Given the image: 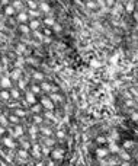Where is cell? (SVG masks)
Instances as JSON below:
<instances>
[{"label": "cell", "instance_id": "obj_1", "mask_svg": "<svg viewBox=\"0 0 138 166\" xmlns=\"http://www.w3.org/2000/svg\"><path fill=\"white\" fill-rule=\"evenodd\" d=\"M39 104H41V107L44 108V109H47V111H52L54 109V102L50 99V96H47V95H41V98H39Z\"/></svg>", "mask_w": 138, "mask_h": 166}, {"label": "cell", "instance_id": "obj_2", "mask_svg": "<svg viewBox=\"0 0 138 166\" xmlns=\"http://www.w3.org/2000/svg\"><path fill=\"white\" fill-rule=\"evenodd\" d=\"M0 140H2V143H3V146H5V147H8V149H10V150L16 149V146H18V143L15 141V138H13V137H10V136H3Z\"/></svg>", "mask_w": 138, "mask_h": 166}, {"label": "cell", "instance_id": "obj_3", "mask_svg": "<svg viewBox=\"0 0 138 166\" xmlns=\"http://www.w3.org/2000/svg\"><path fill=\"white\" fill-rule=\"evenodd\" d=\"M13 88V82L9 76H2L0 77V89H12Z\"/></svg>", "mask_w": 138, "mask_h": 166}, {"label": "cell", "instance_id": "obj_4", "mask_svg": "<svg viewBox=\"0 0 138 166\" xmlns=\"http://www.w3.org/2000/svg\"><path fill=\"white\" fill-rule=\"evenodd\" d=\"M29 153L32 154L34 159L41 160V157H42V153H41V144H38V143H32V147H31Z\"/></svg>", "mask_w": 138, "mask_h": 166}, {"label": "cell", "instance_id": "obj_5", "mask_svg": "<svg viewBox=\"0 0 138 166\" xmlns=\"http://www.w3.org/2000/svg\"><path fill=\"white\" fill-rule=\"evenodd\" d=\"M50 157H51L54 162L61 160V159L64 157V149H58V147L52 149V150H51V153H50Z\"/></svg>", "mask_w": 138, "mask_h": 166}, {"label": "cell", "instance_id": "obj_6", "mask_svg": "<svg viewBox=\"0 0 138 166\" xmlns=\"http://www.w3.org/2000/svg\"><path fill=\"white\" fill-rule=\"evenodd\" d=\"M16 22H18V24H28V22H29V16H28V13H26L25 10L18 12V13H16Z\"/></svg>", "mask_w": 138, "mask_h": 166}, {"label": "cell", "instance_id": "obj_7", "mask_svg": "<svg viewBox=\"0 0 138 166\" xmlns=\"http://www.w3.org/2000/svg\"><path fill=\"white\" fill-rule=\"evenodd\" d=\"M95 153H96L97 159H105V157H108V156L110 154L109 150H108V147H97V149L95 150Z\"/></svg>", "mask_w": 138, "mask_h": 166}, {"label": "cell", "instance_id": "obj_8", "mask_svg": "<svg viewBox=\"0 0 138 166\" xmlns=\"http://www.w3.org/2000/svg\"><path fill=\"white\" fill-rule=\"evenodd\" d=\"M25 102L31 107V105H35L37 104V95H34L31 91H28L26 92V95H25Z\"/></svg>", "mask_w": 138, "mask_h": 166}, {"label": "cell", "instance_id": "obj_9", "mask_svg": "<svg viewBox=\"0 0 138 166\" xmlns=\"http://www.w3.org/2000/svg\"><path fill=\"white\" fill-rule=\"evenodd\" d=\"M10 98V91L8 89H0V102H9Z\"/></svg>", "mask_w": 138, "mask_h": 166}, {"label": "cell", "instance_id": "obj_10", "mask_svg": "<svg viewBox=\"0 0 138 166\" xmlns=\"http://www.w3.org/2000/svg\"><path fill=\"white\" fill-rule=\"evenodd\" d=\"M3 13H5V16H8V18H12L13 15H16L18 12L15 10V8L12 6V5H8V6H5V9H3Z\"/></svg>", "mask_w": 138, "mask_h": 166}, {"label": "cell", "instance_id": "obj_11", "mask_svg": "<svg viewBox=\"0 0 138 166\" xmlns=\"http://www.w3.org/2000/svg\"><path fill=\"white\" fill-rule=\"evenodd\" d=\"M124 12H128V13L135 12V3L132 2V0H128L126 3H124Z\"/></svg>", "mask_w": 138, "mask_h": 166}, {"label": "cell", "instance_id": "obj_12", "mask_svg": "<svg viewBox=\"0 0 138 166\" xmlns=\"http://www.w3.org/2000/svg\"><path fill=\"white\" fill-rule=\"evenodd\" d=\"M28 26L31 28V31H38L39 26H41V21L39 19H31L28 22Z\"/></svg>", "mask_w": 138, "mask_h": 166}, {"label": "cell", "instance_id": "obj_13", "mask_svg": "<svg viewBox=\"0 0 138 166\" xmlns=\"http://www.w3.org/2000/svg\"><path fill=\"white\" fill-rule=\"evenodd\" d=\"M29 91H31L34 95H37V96H38V95H39V96H41V95H44V93H42V91H41V86H39V85H37V83H31Z\"/></svg>", "mask_w": 138, "mask_h": 166}, {"label": "cell", "instance_id": "obj_14", "mask_svg": "<svg viewBox=\"0 0 138 166\" xmlns=\"http://www.w3.org/2000/svg\"><path fill=\"white\" fill-rule=\"evenodd\" d=\"M18 28H19V32H21L22 35H26V37L32 32V31H31V28L28 26V24H19V26H18Z\"/></svg>", "mask_w": 138, "mask_h": 166}, {"label": "cell", "instance_id": "obj_15", "mask_svg": "<svg viewBox=\"0 0 138 166\" xmlns=\"http://www.w3.org/2000/svg\"><path fill=\"white\" fill-rule=\"evenodd\" d=\"M10 79H12V82L15 83V82H18L21 77H22V70H19V68H15L12 73H10V76H9Z\"/></svg>", "mask_w": 138, "mask_h": 166}, {"label": "cell", "instance_id": "obj_16", "mask_svg": "<svg viewBox=\"0 0 138 166\" xmlns=\"http://www.w3.org/2000/svg\"><path fill=\"white\" fill-rule=\"evenodd\" d=\"M38 9H39V12H41V13L48 15V12H50V5H48V3H45V2H39V3H38Z\"/></svg>", "mask_w": 138, "mask_h": 166}, {"label": "cell", "instance_id": "obj_17", "mask_svg": "<svg viewBox=\"0 0 138 166\" xmlns=\"http://www.w3.org/2000/svg\"><path fill=\"white\" fill-rule=\"evenodd\" d=\"M10 91V98L12 99H15V101H19L21 98H22V95H21V91L18 89V88H12V89H9Z\"/></svg>", "mask_w": 138, "mask_h": 166}, {"label": "cell", "instance_id": "obj_18", "mask_svg": "<svg viewBox=\"0 0 138 166\" xmlns=\"http://www.w3.org/2000/svg\"><path fill=\"white\" fill-rule=\"evenodd\" d=\"M16 153H18V157H19V160H21V162H25V160L28 159V154H29V151H28V150H25V149H19Z\"/></svg>", "mask_w": 138, "mask_h": 166}, {"label": "cell", "instance_id": "obj_19", "mask_svg": "<svg viewBox=\"0 0 138 166\" xmlns=\"http://www.w3.org/2000/svg\"><path fill=\"white\" fill-rule=\"evenodd\" d=\"M39 86H41V91L42 93H51V83H47L45 80L39 83Z\"/></svg>", "mask_w": 138, "mask_h": 166}, {"label": "cell", "instance_id": "obj_20", "mask_svg": "<svg viewBox=\"0 0 138 166\" xmlns=\"http://www.w3.org/2000/svg\"><path fill=\"white\" fill-rule=\"evenodd\" d=\"M42 24H44L47 28H52V25L55 24V21H54V18H52V16H48V15H47V16L44 18Z\"/></svg>", "mask_w": 138, "mask_h": 166}, {"label": "cell", "instance_id": "obj_21", "mask_svg": "<svg viewBox=\"0 0 138 166\" xmlns=\"http://www.w3.org/2000/svg\"><path fill=\"white\" fill-rule=\"evenodd\" d=\"M19 140H21V141H19V143H21V149H25V150H28V151H29V150H31V147H32V143H31V141H28V140H23L22 137H19Z\"/></svg>", "mask_w": 138, "mask_h": 166}, {"label": "cell", "instance_id": "obj_22", "mask_svg": "<svg viewBox=\"0 0 138 166\" xmlns=\"http://www.w3.org/2000/svg\"><path fill=\"white\" fill-rule=\"evenodd\" d=\"M26 13H28V16L32 18V19H38L39 15H41V12H39L38 9H29V10H26Z\"/></svg>", "mask_w": 138, "mask_h": 166}, {"label": "cell", "instance_id": "obj_23", "mask_svg": "<svg viewBox=\"0 0 138 166\" xmlns=\"http://www.w3.org/2000/svg\"><path fill=\"white\" fill-rule=\"evenodd\" d=\"M32 79L35 80V82H44V79H45V76H44V73H41V71H34L32 73Z\"/></svg>", "mask_w": 138, "mask_h": 166}, {"label": "cell", "instance_id": "obj_24", "mask_svg": "<svg viewBox=\"0 0 138 166\" xmlns=\"http://www.w3.org/2000/svg\"><path fill=\"white\" fill-rule=\"evenodd\" d=\"M50 99L54 102V105H55V104L63 102V96H61L60 93H50Z\"/></svg>", "mask_w": 138, "mask_h": 166}, {"label": "cell", "instance_id": "obj_25", "mask_svg": "<svg viewBox=\"0 0 138 166\" xmlns=\"http://www.w3.org/2000/svg\"><path fill=\"white\" fill-rule=\"evenodd\" d=\"M8 120H9V124H13V125H18V124L21 122V118L16 117L13 112H12L10 115H8Z\"/></svg>", "mask_w": 138, "mask_h": 166}, {"label": "cell", "instance_id": "obj_26", "mask_svg": "<svg viewBox=\"0 0 138 166\" xmlns=\"http://www.w3.org/2000/svg\"><path fill=\"white\" fill-rule=\"evenodd\" d=\"M118 156H119L121 160H128V162L131 160V154H129L126 150H119V151H118Z\"/></svg>", "mask_w": 138, "mask_h": 166}, {"label": "cell", "instance_id": "obj_27", "mask_svg": "<svg viewBox=\"0 0 138 166\" xmlns=\"http://www.w3.org/2000/svg\"><path fill=\"white\" fill-rule=\"evenodd\" d=\"M86 8L90 9V10H96L99 8L97 2H95V0H86Z\"/></svg>", "mask_w": 138, "mask_h": 166}, {"label": "cell", "instance_id": "obj_28", "mask_svg": "<svg viewBox=\"0 0 138 166\" xmlns=\"http://www.w3.org/2000/svg\"><path fill=\"white\" fill-rule=\"evenodd\" d=\"M108 150H109V153H118V151H119V147H118V144H116L115 141L109 140V147H108Z\"/></svg>", "mask_w": 138, "mask_h": 166}, {"label": "cell", "instance_id": "obj_29", "mask_svg": "<svg viewBox=\"0 0 138 166\" xmlns=\"http://www.w3.org/2000/svg\"><path fill=\"white\" fill-rule=\"evenodd\" d=\"M10 5L15 8L16 12H22V10H23V3L21 2V0H15V2H12Z\"/></svg>", "mask_w": 138, "mask_h": 166}, {"label": "cell", "instance_id": "obj_30", "mask_svg": "<svg viewBox=\"0 0 138 166\" xmlns=\"http://www.w3.org/2000/svg\"><path fill=\"white\" fill-rule=\"evenodd\" d=\"M13 114H15L16 117H19V118H23V117L26 115V112H25V109H22L21 107H16V108L13 109Z\"/></svg>", "mask_w": 138, "mask_h": 166}, {"label": "cell", "instance_id": "obj_31", "mask_svg": "<svg viewBox=\"0 0 138 166\" xmlns=\"http://www.w3.org/2000/svg\"><path fill=\"white\" fill-rule=\"evenodd\" d=\"M26 86H28V83H26V80L21 77V79L18 80V89H19V91L22 92V91H25V89H26Z\"/></svg>", "mask_w": 138, "mask_h": 166}, {"label": "cell", "instance_id": "obj_32", "mask_svg": "<svg viewBox=\"0 0 138 166\" xmlns=\"http://www.w3.org/2000/svg\"><path fill=\"white\" fill-rule=\"evenodd\" d=\"M31 111L35 114V115H41V112H42V107H41V104L39 105H31Z\"/></svg>", "mask_w": 138, "mask_h": 166}, {"label": "cell", "instance_id": "obj_33", "mask_svg": "<svg viewBox=\"0 0 138 166\" xmlns=\"http://www.w3.org/2000/svg\"><path fill=\"white\" fill-rule=\"evenodd\" d=\"M95 141L97 143V144H100V146H103V144H106V143H109V140L105 137V136H97L96 138H95Z\"/></svg>", "mask_w": 138, "mask_h": 166}, {"label": "cell", "instance_id": "obj_34", "mask_svg": "<svg viewBox=\"0 0 138 166\" xmlns=\"http://www.w3.org/2000/svg\"><path fill=\"white\" fill-rule=\"evenodd\" d=\"M39 131H41L45 137H47V136H48V137H51V136H52V130H51L50 127H48V128H47V127H41V128H39Z\"/></svg>", "mask_w": 138, "mask_h": 166}, {"label": "cell", "instance_id": "obj_35", "mask_svg": "<svg viewBox=\"0 0 138 166\" xmlns=\"http://www.w3.org/2000/svg\"><path fill=\"white\" fill-rule=\"evenodd\" d=\"M51 147H48V146H45V144H42L41 146V153H42V156H50V153H51Z\"/></svg>", "mask_w": 138, "mask_h": 166}, {"label": "cell", "instance_id": "obj_36", "mask_svg": "<svg viewBox=\"0 0 138 166\" xmlns=\"http://www.w3.org/2000/svg\"><path fill=\"white\" fill-rule=\"evenodd\" d=\"M37 133H38V127H37V125H34V127H31V128H29V136H31V138H32V140H35V138H37Z\"/></svg>", "mask_w": 138, "mask_h": 166}, {"label": "cell", "instance_id": "obj_37", "mask_svg": "<svg viewBox=\"0 0 138 166\" xmlns=\"http://www.w3.org/2000/svg\"><path fill=\"white\" fill-rule=\"evenodd\" d=\"M55 137H57L60 141H63V140L66 138V131H64V130H57V131H55Z\"/></svg>", "mask_w": 138, "mask_h": 166}, {"label": "cell", "instance_id": "obj_38", "mask_svg": "<svg viewBox=\"0 0 138 166\" xmlns=\"http://www.w3.org/2000/svg\"><path fill=\"white\" fill-rule=\"evenodd\" d=\"M0 125H3V127H9V120H8V117H5V115H2L0 114Z\"/></svg>", "mask_w": 138, "mask_h": 166}, {"label": "cell", "instance_id": "obj_39", "mask_svg": "<svg viewBox=\"0 0 138 166\" xmlns=\"http://www.w3.org/2000/svg\"><path fill=\"white\" fill-rule=\"evenodd\" d=\"M34 124H35V125L44 124V117H42V115H35V117H34Z\"/></svg>", "mask_w": 138, "mask_h": 166}, {"label": "cell", "instance_id": "obj_40", "mask_svg": "<svg viewBox=\"0 0 138 166\" xmlns=\"http://www.w3.org/2000/svg\"><path fill=\"white\" fill-rule=\"evenodd\" d=\"M134 146V141H131V140H125L124 143H122V149L124 150H128V149H131Z\"/></svg>", "mask_w": 138, "mask_h": 166}, {"label": "cell", "instance_id": "obj_41", "mask_svg": "<svg viewBox=\"0 0 138 166\" xmlns=\"http://www.w3.org/2000/svg\"><path fill=\"white\" fill-rule=\"evenodd\" d=\"M28 8L29 9H38V2L37 0H28Z\"/></svg>", "mask_w": 138, "mask_h": 166}, {"label": "cell", "instance_id": "obj_42", "mask_svg": "<svg viewBox=\"0 0 138 166\" xmlns=\"http://www.w3.org/2000/svg\"><path fill=\"white\" fill-rule=\"evenodd\" d=\"M55 143H57V141H55L54 138H45V143H44V144L48 146V147H52V146H55Z\"/></svg>", "mask_w": 138, "mask_h": 166}, {"label": "cell", "instance_id": "obj_43", "mask_svg": "<svg viewBox=\"0 0 138 166\" xmlns=\"http://www.w3.org/2000/svg\"><path fill=\"white\" fill-rule=\"evenodd\" d=\"M32 35H34V38H38L39 41H42V38H44V34H41L39 31H32Z\"/></svg>", "mask_w": 138, "mask_h": 166}, {"label": "cell", "instance_id": "obj_44", "mask_svg": "<svg viewBox=\"0 0 138 166\" xmlns=\"http://www.w3.org/2000/svg\"><path fill=\"white\" fill-rule=\"evenodd\" d=\"M129 118H131V121H134V122H138V111H134V112H131Z\"/></svg>", "mask_w": 138, "mask_h": 166}, {"label": "cell", "instance_id": "obj_45", "mask_svg": "<svg viewBox=\"0 0 138 166\" xmlns=\"http://www.w3.org/2000/svg\"><path fill=\"white\" fill-rule=\"evenodd\" d=\"M61 29H63V28H61L60 24H54V25H52V32H61Z\"/></svg>", "mask_w": 138, "mask_h": 166}, {"label": "cell", "instance_id": "obj_46", "mask_svg": "<svg viewBox=\"0 0 138 166\" xmlns=\"http://www.w3.org/2000/svg\"><path fill=\"white\" fill-rule=\"evenodd\" d=\"M103 2H105V5L108 8H113V5L116 3V0H103Z\"/></svg>", "mask_w": 138, "mask_h": 166}, {"label": "cell", "instance_id": "obj_47", "mask_svg": "<svg viewBox=\"0 0 138 166\" xmlns=\"http://www.w3.org/2000/svg\"><path fill=\"white\" fill-rule=\"evenodd\" d=\"M48 35H52V29L45 26V29H44V37H48Z\"/></svg>", "mask_w": 138, "mask_h": 166}, {"label": "cell", "instance_id": "obj_48", "mask_svg": "<svg viewBox=\"0 0 138 166\" xmlns=\"http://www.w3.org/2000/svg\"><path fill=\"white\" fill-rule=\"evenodd\" d=\"M6 134H8V131H6V127L0 125V137H3V136H6Z\"/></svg>", "mask_w": 138, "mask_h": 166}, {"label": "cell", "instance_id": "obj_49", "mask_svg": "<svg viewBox=\"0 0 138 166\" xmlns=\"http://www.w3.org/2000/svg\"><path fill=\"white\" fill-rule=\"evenodd\" d=\"M90 64H92V67H100V66H102V63H100V61H97V60H92V63H90Z\"/></svg>", "mask_w": 138, "mask_h": 166}, {"label": "cell", "instance_id": "obj_50", "mask_svg": "<svg viewBox=\"0 0 138 166\" xmlns=\"http://www.w3.org/2000/svg\"><path fill=\"white\" fill-rule=\"evenodd\" d=\"M16 48H18V50H16V51H18V53H23V51H25V48H26V47H25V45H22V44H19V45H18V47H16Z\"/></svg>", "mask_w": 138, "mask_h": 166}, {"label": "cell", "instance_id": "obj_51", "mask_svg": "<svg viewBox=\"0 0 138 166\" xmlns=\"http://www.w3.org/2000/svg\"><path fill=\"white\" fill-rule=\"evenodd\" d=\"M0 5H2V6L5 8V6H8V5H10V0H0Z\"/></svg>", "mask_w": 138, "mask_h": 166}, {"label": "cell", "instance_id": "obj_52", "mask_svg": "<svg viewBox=\"0 0 138 166\" xmlns=\"http://www.w3.org/2000/svg\"><path fill=\"white\" fill-rule=\"evenodd\" d=\"M125 104H126V107H131V108H132V107H134V105H135V102H134V101H132V99H128V101H126V102H125Z\"/></svg>", "mask_w": 138, "mask_h": 166}, {"label": "cell", "instance_id": "obj_53", "mask_svg": "<svg viewBox=\"0 0 138 166\" xmlns=\"http://www.w3.org/2000/svg\"><path fill=\"white\" fill-rule=\"evenodd\" d=\"M119 166H131V163L128 160H122V162H119Z\"/></svg>", "mask_w": 138, "mask_h": 166}, {"label": "cell", "instance_id": "obj_54", "mask_svg": "<svg viewBox=\"0 0 138 166\" xmlns=\"http://www.w3.org/2000/svg\"><path fill=\"white\" fill-rule=\"evenodd\" d=\"M132 18H134V21L135 22H138V12L135 10V12H132Z\"/></svg>", "mask_w": 138, "mask_h": 166}, {"label": "cell", "instance_id": "obj_55", "mask_svg": "<svg viewBox=\"0 0 138 166\" xmlns=\"http://www.w3.org/2000/svg\"><path fill=\"white\" fill-rule=\"evenodd\" d=\"M35 166H47V165H45L44 162H41V160H38V162L35 163Z\"/></svg>", "mask_w": 138, "mask_h": 166}, {"label": "cell", "instance_id": "obj_56", "mask_svg": "<svg viewBox=\"0 0 138 166\" xmlns=\"http://www.w3.org/2000/svg\"><path fill=\"white\" fill-rule=\"evenodd\" d=\"M45 165H47V166H54V160L51 159V160H48V162H47Z\"/></svg>", "mask_w": 138, "mask_h": 166}, {"label": "cell", "instance_id": "obj_57", "mask_svg": "<svg viewBox=\"0 0 138 166\" xmlns=\"http://www.w3.org/2000/svg\"><path fill=\"white\" fill-rule=\"evenodd\" d=\"M116 2H118V3H122V5H124V3H126V2H128V0H116Z\"/></svg>", "mask_w": 138, "mask_h": 166}, {"label": "cell", "instance_id": "obj_58", "mask_svg": "<svg viewBox=\"0 0 138 166\" xmlns=\"http://www.w3.org/2000/svg\"><path fill=\"white\" fill-rule=\"evenodd\" d=\"M134 3H135V9L138 10V0H135V2H134Z\"/></svg>", "mask_w": 138, "mask_h": 166}, {"label": "cell", "instance_id": "obj_59", "mask_svg": "<svg viewBox=\"0 0 138 166\" xmlns=\"http://www.w3.org/2000/svg\"><path fill=\"white\" fill-rule=\"evenodd\" d=\"M15 166H21V165H15Z\"/></svg>", "mask_w": 138, "mask_h": 166}, {"label": "cell", "instance_id": "obj_60", "mask_svg": "<svg viewBox=\"0 0 138 166\" xmlns=\"http://www.w3.org/2000/svg\"><path fill=\"white\" fill-rule=\"evenodd\" d=\"M95 2H99V0H95Z\"/></svg>", "mask_w": 138, "mask_h": 166}, {"label": "cell", "instance_id": "obj_61", "mask_svg": "<svg viewBox=\"0 0 138 166\" xmlns=\"http://www.w3.org/2000/svg\"><path fill=\"white\" fill-rule=\"evenodd\" d=\"M77 2H79V0H77Z\"/></svg>", "mask_w": 138, "mask_h": 166}, {"label": "cell", "instance_id": "obj_62", "mask_svg": "<svg viewBox=\"0 0 138 166\" xmlns=\"http://www.w3.org/2000/svg\"><path fill=\"white\" fill-rule=\"evenodd\" d=\"M0 138H2V137H0Z\"/></svg>", "mask_w": 138, "mask_h": 166}]
</instances>
